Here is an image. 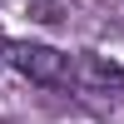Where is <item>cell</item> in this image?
I'll list each match as a JSON object with an SVG mask.
<instances>
[{
	"label": "cell",
	"instance_id": "3957f363",
	"mask_svg": "<svg viewBox=\"0 0 124 124\" xmlns=\"http://www.w3.org/2000/svg\"><path fill=\"white\" fill-rule=\"evenodd\" d=\"M0 65H5V60H0Z\"/></svg>",
	"mask_w": 124,
	"mask_h": 124
},
{
	"label": "cell",
	"instance_id": "7a4b0ae2",
	"mask_svg": "<svg viewBox=\"0 0 124 124\" xmlns=\"http://www.w3.org/2000/svg\"><path fill=\"white\" fill-rule=\"evenodd\" d=\"M70 85L79 89H124V65H114L109 55H94V50H79L70 55Z\"/></svg>",
	"mask_w": 124,
	"mask_h": 124
},
{
	"label": "cell",
	"instance_id": "6da1fadb",
	"mask_svg": "<svg viewBox=\"0 0 124 124\" xmlns=\"http://www.w3.org/2000/svg\"><path fill=\"white\" fill-rule=\"evenodd\" d=\"M0 60L15 75H25L30 85H65L70 79V55L55 45H40V40H5Z\"/></svg>",
	"mask_w": 124,
	"mask_h": 124
}]
</instances>
